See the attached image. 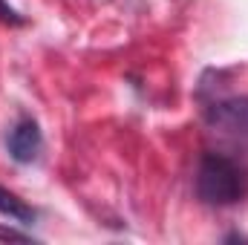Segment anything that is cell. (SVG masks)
<instances>
[{
  "mask_svg": "<svg viewBox=\"0 0 248 245\" xmlns=\"http://www.w3.org/2000/svg\"><path fill=\"white\" fill-rule=\"evenodd\" d=\"M248 193V173L222 153H205L196 170V196L205 205H237Z\"/></svg>",
  "mask_w": 248,
  "mask_h": 245,
  "instance_id": "obj_1",
  "label": "cell"
},
{
  "mask_svg": "<svg viewBox=\"0 0 248 245\" xmlns=\"http://www.w3.org/2000/svg\"><path fill=\"white\" fill-rule=\"evenodd\" d=\"M205 122H208L211 130H217L222 136L248 141V95H234V98L214 101L205 110Z\"/></svg>",
  "mask_w": 248,
  "mask_h": 245,
  "instance_id": "obj_2",
  "label": "cell"
},
{
  "mask_svg": "<svg viewBox=\"0 0 248 245\" xmlns=\"http://www.w3.org/2000/svg\"><path fill=\"white\" fill-rule=\"evenodd\" d=\"M41 150H44V136H41L38 122L23 119V122H17L12 127V133H9V156L15 162L29 165V162H35L41 156Z\"/></svg>",
  "mask_w": 248,
  "mask_h": 245,
  "instance_id": "obj_3",
  "label": "cell"
},
{
  "mask_svg": "<svg viewBox=\"0 0 248 245\" xmlns=\"http://www.w3.org/2000/svg\"><path fill=\"white\" fill-rule=\"evenodd\" d=\"M0 214L20 222V225H32L38 219V211L32 205H26L20 196H15L12 190H6V187H0Z\"/></svg>",
  "mask_w": 248,
  "mask_h": 245,
  "instance_id": "obj_4",
  "label": "cell"
},
{
  "mask_svg": "<svg viewBox=\"0 0 248 245\" xmlns=\"http://www.w3.org/2000/svg\"><path fill=\"white\" fill-rule=\"evenodd\" d=\"M0 20H3V23H23V17H17L15 9L3 6V0H0Z\"/></svg>",
  "mask_w": 248,
  "mask_h": 245,
  "instance_id": "obj_5",
  "label": "cell"
},
{
  "mask_svg": "<svg viewBox=\"0 0 248 245\" xmlns=\"http://www.w3.org/2000/svg\"><path fill=\"white\" fill-rule=\"evenodd\" d=\"M0 240H20V243H32V237H29V234H17V231H12V228H0Z\"/></svg>",
  "mask_w": 248,
  "mask_h": 245,
  "instance_id": "obj_6",
  "label": "cell"
}]
</instances>
